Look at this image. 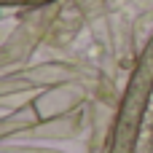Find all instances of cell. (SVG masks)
Wrapping results in <instances>:
<instances>
[{
    "label": "cell",
    "instance_id": "cell-1",
    "mask_svg": "<svg viewBox=\"0 0 153 153\" xmlns=\"http://www.w3.org/2000/svg\"><path fill=\"white\" fill-rule=\"evenodd\" d=\"M151 89H153V40L145 48L134 75H132V83L126 89V97H124V105H121V113H118V121H116L110 153H132Z\"/></svg>",
    "mask_w": 153,
    "mask_h": 153
}]
</instances>
